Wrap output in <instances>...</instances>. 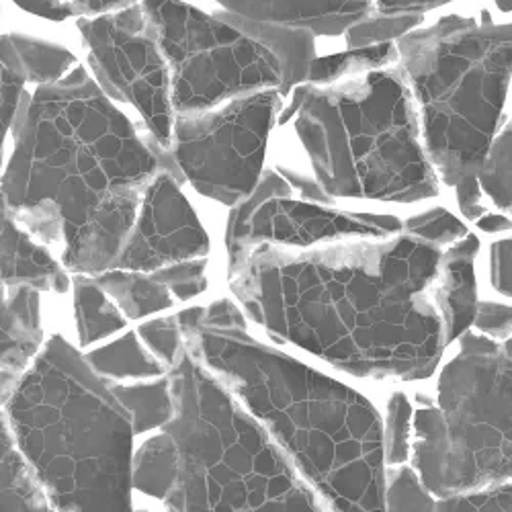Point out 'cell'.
Here are the masks:
<instances>
[{"mask_svg": "<svg viewBox=\"0 0 512 512\" xmlns=\"http://www.w3.org/2000/svg\"><path fill=\"white\" fill-rule=\"evenodd\" d=\"M179 476V451L168 433L150 437L134 455V488L154 500H166Z\"/></svg>", "mask_w": 512, "mask_h": 512, "instance_id": "24", "label": "cell"}, {"mask_svg": "<svg viewBox=\"0 0 512 512\" xmlns=\"http://www.w3.org/2000/svg\"><path fill=\"white\" fill-rule=\"evenodd\" d=\"M414 408L404 392H394L388 400V414L383 422V443H386V463L392 467L404 465L410 459Z\"/></svg>", "mask_w": 512, "mask_h": 512, "instance_id": "29", "label": "cell"}, {"mask_svg": "<svg viewBox=\"0 0 512 512\" xmlns=\"http://www.w3.org/2000/svg\"><path fill=\"white\" fill-rule=\"evenodd\" d=\"M435 512H512V484L439 498Z\"/></svg>", "mask_w": 512, "mask_h": 512, "instance_id": "33", "label": "cell"}, {"mask_svg": "<svg viewBox=\"0 0 512 512\" xmlns=\"http://www.w3.org/2000/svg\"><path fill=\"white\" fill-rule=\"evenodd\" d=\"M25 78L11 70L0 60V150H3L5 136L13 127L21 97L25 95Z\"/></svg>", "mask_w": 512, "mask_h": 512, "instance_id": "34", "label": "cell"}, {"mask_svg": "<svg viewBox=\"0 0 512 512\" xmlns=\"http://www.w3.org/2000/svg\"><path fill=\"white\" fill-rule=\"evenodd\" d=\"M82 15H109L125 7L136 5V0H70Z\"/></svg>", "mask_w": 512, "mask_h": 512, "instance_id": "38", "label": "cell"}, {"mask_svg": "<svg viewBox=\"0 0 512 512\" xmlns=\"http://www.w3.org/2000/svg\"><path fill=\"white\" fill-rule=\"evenodd\" d=\"M500 347H502V351H504V355L506 357H510L512 359V336H508L506 340H502L500 343Z\"/></svg>", "mask_w": 512, "mask_h": 512, "instance_id": "40", "label": "cell"}, {"mask_svg": "<svg viewBox=\"0 0 512 512\" xmlns=\"http://www.w3.org/2000/svg\"><path fill=\"white\" fill-rule=\"evenodd\" d=\"M424 15H379L373 17L369 15L367 19L351 25L345 35H347V46L349 50H359V48H371V46H381V44H392V41L404 37L406 33L414 31V27L420 25Z\"/></svg>", "mask_w": 512, "mask_h": 512, "instance_id": "28", "label": "cell"}, {"mask_svg": "<svg viewBox=\"0 0 512 512\" xmlns=\"http://www.w3.org/2000/svg\"><path fill=\"white\" fill-rule=\"evenodd\" d=\"M175 416L179 476L168 512H328L285 453L183 349L166 371Z\"/></svg>", "mask_w": 512, "mask_h": 512, "instance_id": "7", "label": "cell"}, {"mask_svg": "<svg viewBox=\"0 0 512 512\" xmlns=\"http://www.w3.org/2000/svg\"><path fill=\"white\" fill-rule=\"evenodd\" d=\"M480 230L490 232V234H500V232H508L512 230V220H508L506 216H496V213H486L478 220Z\"/></svg>", "mask_w": 512, "mask_h": 512, "instance_id": "39", "label": "cell"}, {"mask_svg": "<svg viewBox=\"0 0 512 512\" xmlns=\"http://www.w3.org/2000/svg\"><path fill=\"white\" fill-rule=\"evenodd\" d=\"M0 281L7 289L31 287L35 291L68 289L64 269L50 252L37 246L13 220L5 197L0 195Z\"/></svg>", "mask_w": 512, "mask_h": 512, "instance_id": "16", "label": "cell"}, {"mask_svg": "<svg viewBox=\"0 0 512 512\" xmlns=\"http://www.w3.org/2000/svg\"><path fill=\"white\" fill-rule=\"evenodd\" d=\"M5 418L56 512H134L132 416L66 338L39 349Z\"/></svg>", "mask_w": 512, "mask_h": 512, "instance_id": "4", "label": "cell"}, {"mask_svg": "<svg viewBox=\"0 0 512 512\" xmlns=\"http://www.w3.org/2000/svg\"><path fill=\"white\" fill-rule=\"evenodd\" d=\"M138 336L144 347L166 367V371L173 367L183 353V334L177 316L156 318L140 326Z\"/></svg>", "mask_w": 512, "mask_h": 512, "instance_id": "31", "label": "cell"}, {"mask_svg": "<svg viewBox=\"0 0 512 512\" xmlns=\"http://www.w3.org/2000/svg\"><path fill=\"white\" fill-rule=\"evenodd\" d=\"M506 130H508V132H510V134H512V119H510V123H508V125H506Z\"/></svg>", "mask_w": 512, "mask_h": 512, "instance_id": "43", "label": "cell"}, {"mask_svg": "<svg viewBox=\"0 0 512 512\" xmlns=\"http://www.w3.org/2000/svg\"><path fill=\"white\" fill-rule=\"evenodd\" d=\"M437 500L424 488L412 465L392 467L386 474V512H435Z\"/></svg>", "mask_w": 512, "mask_h": 512, "instance_id": "27", "label": "cell"}, {"mask_svg": "<svg viewBox=\"0 0 512 512\" xmlns=\"http://www.w3.org/2000/svg\"><path fill=\"white\" fill-rule=\"evenodd\" d=\"M142 9L168 68L177 115L216 109L259 91H279L273 54L213 13L183 0H142Z\"/></svg>", "mask_w": 512, "mask_h": 512, "instance_id": "9", "label": "cell"}, {"mask_svg": "<svg viewBox=\"0 0 512 512\" xmlns=\"http://www.w3.org/2000/svg\"><path fill=\"white\" fill-rule=\"evenodd\" d=\"M144 187L113 193L64 246V267L82 277L113 271L136 224Z\"/></svg>", "mask_w": 512, "mask_h": 512, "instance_id": "14", "label": "cell"}, {"mask_svg": "<svg viewBox=\"0 0 512 512\" xmlns=\"http://www.w3.org/2000/svg\"><path fill=\"white\" fill-rule=\"evenodd\" d=\"M185 351L256 420L328 512H386V443L355 388L263 345L232 300L177 314Z\"/></svg>", "mask_w": 512, "mask_h": 512, "instance_id": "2", "label": "cell"}, {"mask_svg": "<svg viewBox=\"0 0 512 512\" xmlns=\"http://www.w3.org/2000/svg\"><path fill=\"white\" fill-rule=\"evenodd\" d=\"M13 3L31 15L44 17L56 23L66 21L70 17H82L80 9L72 5L70 0H13Z\"/></svg>", "mask_w": 512, "mask_h": 512, "instance_id": "36", "label": "cell"}, {"mask_svg": "<svg viewBox=\"0 0 512 512\" xmlns=\"http://www.w3.org/2000/svg\"><path fill=\"white\" fill-rule=\"evenodd\" d=\"M13 130L0 195L46 244H66L113 193L146 187L162 168L181 181L170 152L138 136L82 68L25 93Z\"/></svg>", "mask_w": 512, "mask_h": 512, "instance_id": "3", "label": "cell"}, {"mask_svg": "<svg viewBox=\"0 0 512 512\" xmlns=\"http://www.w3.org/2000/svg\"><path fill=\"white\" fill-rule=\"evenodd\" d=\"M166 289L173 293V297L181 302L193 300V297L201 295L207 289V277H205V261H185L170 265L164 269H158L152 273Z\"/></svg>", "mask_w": 512, "mask_h": 512, "instance_id": "32", "label": "cell"}, {"mask_svg": "<svg viewBox=\"0 0 512 512\" xmlns=\"http://www.w3.org/2000/svg\"><path fill=\"white\" fill-rule=\"evenodd\" d=\"M222 15L340 35L373 13V0H211Z\"/></svg>", "mask_w": 512, "mask_h": 512, "instance_id": "15", "label": "cell"}, {"mask_svg": "<svg viewBox=\"0 0 512 512\" xmlns=\"http://www.w3.org/2000/svg\"><path fill=\"white\" fill-rule=\"evenodd\" d=\"M41 340V324L19 318L7 302H0V408H5L39 353Z\"/></svg>", "mask_w": 512, "mask_h": 512, "instance_id": "19", "label": "cell"}, {"mask_svg": "<svg viewBox=\"0 0 512 512\" xmlns=\"http://www.w3.org/2000/svg\"><path fill=\"white\" fill-rule=\"evenodd\" d=\"M0 302H7V287L0 281Z\"/></svg>", "mask_w": 512, "mask_h": 512, "instance_id": "42", "label": "cell"}, {"mask_svg": "<svg viewBox=\"0 0 512 512\" xmlns=\"http://www.w3.org/2000/svg\"><path fill=\"white\" fill-rule=\"evenodd\" d=\"M84 359L109 383H138L166 375V367L144 347L136 332H125L113 343L87 353Z\"/></svg>", "mask_w": 512, "mask_h": 512, "instance_id": "21", "label": "cell"}, {"mask_svg": "<svg viewBox=\"0 0 512 512\" xmlns=\"http://www.w3.org/2000/svg\"><path fill=\"white\" fill-rule=\"evenodd\" d=\"M410 465L435 498L512 484V359L498 340L459 338L437 402L414 412Z\"/></svg>", "mask_w": 512, "mask_h": 512, "instance_id": "8", "label": "cell"}, {"mask_svg": "<svg viewBox=\"0 0 512 512\" xmlns=\"http://www.w3.org/2000/svg\"><path fill=\"white\" fill-rule=\"evenodd\" d=\"M500 11H512V0H496Z\"/></svg>", "mask_w": 512, "mask_h": 512, "instance_id": "41", "label": "cell"}, {"mask_svg": "<svg viewBox=\"0 0 512 512\" xmlns=\"http://www.w3.org/2000/svg\"><path fill=\"white\" fill-rule=\"evenodd\" d=\"M474 326L480 334L498 340H506L512 336V306L496 304V302H478Z\"/></svg>", "mask_w": 512, "mask_h": 512, "instance_id": "35", "label": "cell"}, {"mask_svg": "<svg viewBox=\"0 0 512 512\" xmlns=\"http://www.w3.org/2000/svg\"><path fill=\"white\" fill-rule=\"evenodd\" d=\"M0 512H56L23 461L0 412Z\"/></svg>", "mask_w": 512, "mask_h": 512, "instance_id": "20", "label": "cell"}, {"mask_svg": "<svg viewBox=\"0 0 512 512\" xmlns=\"http://www.w3.org/2000/svg\"><path fill=\"white\" fill-rule=\"evenodd\" d=\"M279 103V91L269 89L209 111L177 115L168 152L181 181L222 205L242 203L265 173Z\"/></svg>", "mask_w": 512, "mask_h": 512, "instance_id": "10", "label": "cell"}, {"mask_svg": "<svg viewBox=\"0 0 512 512\" xmlns=\"http://www.w3.org/2000/svg\"><path fill=\"white\" fill-rule=\"evenodd\" d=\"M279 123H291L312 177L285 166H279V175L308 201L416 203L439 195L398 64L322 87L306 82L293 91Z\"/></svg>", "mask_w": 512, "mask_h": 512, "instance_id": "5", "label": "cell"}, {"mask_svg": "<svg viewBox=\"0 0 512 512\" xmlns=\"http://www.w3.org/2000/svg\"><path fill=\"white\" fill-rule=\"evenodd\" d=\"M443 246L402 230L228 252L232 293L279 343L367 379H429L449 345Z\"/></svg>", "mask_w": 512, "mask_h": 512, "instance_id": "1", "label": "cell"}, {"mask_svg": "<svg viewBox=\"0 0 512 512\" xmlns=\"http://www.w3.org/2000/svg\"><path fill=\"white\" fill-rule=\"evenodd\" d=\"M402 230H406L408 234H414L426 242H431V244L443 246V248L459 242L461 238H465L469 234L465 224L443 207H435V209H429L424 213H418V216H414L406 222V226H402Z\"/></svg>", "mask_w": 512, "mask_h": 512, "instance_id": "30", "label": "cell"}, {"mask_svg": "<svg viewBox=\"0 0 512 512\" xmlns=\"http://www.w3.org/2000/svg\"><path fill=\"white\" fill-rule=\"evenodd\" d=\"M451 0H373L379 15H424V11L447 5Z\"/></svg>", "mask_w": 512, "mask_h": 512, "instance_id": "37", "label": "cell"}, {"mask_svg": "<svg viewBox=\"0 0 512 512\" xmlns=\"http://www.w3.org/2000/svg\"><path fill=\"white\" fill-rule=\"evenodd\" d=\"M142 512H144V510H142ZM162 512H168V510H162Z\"/></svg>", "mask_w": 512, "mask_h": 512, "instance_id": "44", "label": "cell"}, {"mask_svg": "<svg viewBox=\"0 0 512 512\" xmlns=\"http://www.w3.org/2000/svg\"><path fill=\"white\" fill-rule=\"evenodd\" d=\"M0 60L39 87L64 80L74 64L70 50L27 35H0Z\"/></svg>", "mask_w": 512, "mask_h": 512, "instance_id": "18", "label": "cell"}, {"mask_svg": "<svg viewBox=\"0 0 512 512\" xmlns=\"http://www.w3.org/2000/svg\"><path fill=\"white\" fill-rule=\"evenodd\" d=\"M400 62V54L396 44H381L371 48L349 50L343 54L316 58L308 70V84H332L345 78H353L371 70L396 66Z\"/></svg>", "mask_w": 512, "mask_h": 512, "instance_id": "26", "label": "cell"}, {"mask_svg": "<svg viewBox=\"0 0 512 512\" xmlns=\"http://www.w3.org/2000/svg\"><path fill=\"white\" fill-rule=\"evenodd\" d=\"M111 390L121 406L130 412L136 435L164 429L175 416V398L168 375L154 381L111 383Z\"/></svg>", "mask_w": 512, "mask_h": 512, "instance_id": "23", "label": "cell"}, {"mask_svg": "<svg viewBox=\"0 0 512 512\" xmlns=\"http://www.w3.org/2000/svg\"><path fill=\"white\" fill-rule=\"evenodd\" d=\"M424 152L455 189L463 216H484L480 170L512 78V23L451 15L398 39Z\"/></svg>", "mask_w": 512, "mask_h": 512, "instance_id": "6", "label": "cell"}, {"mask_svg": "<svg viewBox=\"0 0 512 512\" xmlns=\"http://www.w3.org/2000/svg\"><path fill=\"white\" fill-rule=\"evenodd\" d=\"M99 87L109 99L130 103L146 121L152 142H173L175 111L170 78L142 5L78 21Z\"/></svg>", "mask_w": 512, "mask_h": 512, "instance_id": "11", "label": "cell"}, {"mask_svg": "<svg viewBox=\"0 0 512 512\" xmlns=\"http://www.w3.org/2000/svg\"><path fill=\"white\" fill-rule=\"evenodd\" d=\"M97 285L111 297L125 318L140 320L173 306V293L152 273L107 271L97 275Z\"/></svg>", "mask_w": 512, "mask_h": 512, "instance_id": "22", "label": "cell"}, {"mask_svg": "<svg viewBox=\"0 0 512 512\" xmlns=\"http://www.w3.org/2000/svg\"><path fill=\"white\" fill-rule=\"evenodd\" d=\"M291 185L275 170H265L256 189L232 207L228 252L271 244L281 248H312L355 238H390L402 232L396 216L340 211L314 201H295Z\"/></svg>", "mask_w": 512, "mask_h": 512, "instance_id": "12", "label": "cell"}, {"mask_svg": "<svg viewBox=\"0 0 512 512\" xmlns=\"http://www.w3.org/2000/svg\"><path fill=\"white\" fill-rule=\"evenodd\" d=\"M209 238L179 187V179L158 170L142 191L136 224L113 271L154 273L207 256Z\"/></svg>", "mask_w": 512, "mask_h": 512, "instance_id": "13", "label": "cell"}, {"mask_svg": "<svg viewBox=\"0 0 512 512\" xmlns=\"http://www.w3.org/2000/svg\"><path fill=\"white\" fill-rule=\"evenodd\" d=\"M74 316L80 347H89L125 328V316L91 277L74 281Z\"/></svg>", "mask_w": 512, "mask_h": 512, "instance_id": "25", "label": "cell"}, {"mask_svg": "<svg viewBox=\"0 0 512 512\" xmlns=\"http://www.w3.org/2000/svg\"><path fill=\"white\" fill-rule=\"evenodd\" d=\"M226 25L234 27L242 35L254 39L256 44L267 48L279 64V95L285 97L289 91L302 87L308 80V70L316 60L314 48V33L300 29V27H287L275 23H259L238 19L222 13H213Z\"/></svg>", "mask_w": 512, "mask_h": 512, "instance_id": "17", "label": "cell"}]
</instances>
